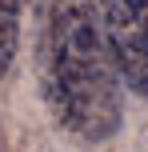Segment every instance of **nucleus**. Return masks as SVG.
I'll list each match as a JSON object with an SVG mask.
<instances>
[{
	"mask_svg": "<svg viewBox=\"0 0 148 152\" xmlns=\"http://www.w3.org/2000/svg\"><path fill=\"white\" fill-rule=\"evenodd\" d=\"M48 104L64 132L104 144L124 124L120 76L108 56L96 0L48 4Z\"/></svg>",
	"mask_w": 148,
	"mask_h": 152,
	"instance_id": "nucleus-1",
	"label": "nucleus"
},
{
	"mask_svg": "<svg viewBox=\"0 0 148 152\" xmlns=\"http://www.w3.org/2000/svg\"><path fill=\"white\" fill-rule=\"evenodd\" d=\"M116 76L148 100V0H96Z\"/></svg>",
	"mask_w": 148,
	"mask_h": 152,
	"instance_id": "nucleus-2",
	"label": "nucleus"
},
{
	"mask_svg": "<svg viewBox=\"0 0 148 152\" xmlns=\"http://www.w3.org/2000/svg\"><path fill=\"white\" fill-rule=\"evenodd\" d=\"M20 48V0H0V80L8 76Z\"/></svg>",
	"mask_w": 148,
	"mask_h": 152,
	"instance_id": "nucleus-3",
	"label": "nucleus"
}]
</instances>
